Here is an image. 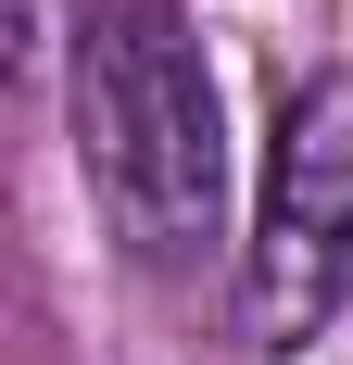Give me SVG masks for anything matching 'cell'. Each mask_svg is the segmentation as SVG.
<instances>
[{
  "label": "cell",
  "mask_w": 353,
  "mask_h": 365,
  "mask_svg": "<svg viewBox=\"0 0 353 365\" xmlns=\"http://www.w3.org/2000/svg\"><path fill=\"white\" fill-rule=\"evenodd\" d=\"M76 164L126 227L139 264L214 252L227 215V113H214L202 38L176 26V0H89L76 26Z\"/></svg>",
  "instance_id": "6da1fadb"
},
{
  "label": "cell",
  "mask_w": 353,
  "mask_h": 365,
  "mask_svg": "<svg viewBox=\"0 0 353 365\" xmlns=\"http://www.w3.org/2000/svg\"><path fill=\"white\" fill-rule=\"evenodd\" d=\"M341 302H353V76H303L240 240V340L303 353V340H328Z\"/></svg>",
  "instance_id": "7a4b0ae2"
}]
</instances>
